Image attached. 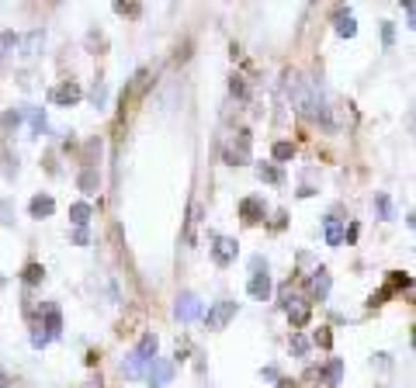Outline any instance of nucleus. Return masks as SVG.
<instances>
[{
  "label": "nucleus",
  "mask_w": 416,
  "mask_h": 388,
  "mask_svg": "<svg viewBox=\"0 0 416 388\" xmlns=\"http://www.w3.org/2000/svg\"><path fill=\"white\" fill-rule=\"evenodd\" d=\"M285 91H288V101L295 104L299 115H305V118H323V94L316 91V84H309V80L299 77V73H288Z\"/></svg>",
  "instance_id": "1"
},
{
  "label": "nucleus",
  "mask_w": 416,
  "mask_h": 388,
  "mask_svg": "<svg viewBox=\"0 0 416 388\" xmlns=\"http://www.w3.org/2000/svg\"><path fill=\"white\" fill-rule=\"evenodd\" d=\"M156 350H160V340H156V333H142L139 336V343H135V350H132V357L125 360V378H139L146 367H149V360L156 357Z\"/></svg>",
  "instance_id": "2"
},
{
  "label": "nucleus",
  "mask_w": 416,
  "mask_h": 388,
  "mask_svg": "<svg viewBox=\"0 0 416 388\" xmlns=\"http://www.w3.org/2000/svg\"><path fill=\"white\" fill-rule=\"evenodd\" d=\"M250 267H254V274H250V284H247V291H250V298H257V302H267V298H271V274H267V264H264V257H254V260H250Z\"/></svg>",
  "instance_id": "3"
},
{
  "label": "nucleus",
  "mask_w": 416,
  "mask_h": 388,
  "mask_svg": "<svg viewBox=\"0 0 416 388\" xmlns=\"http://www.w3.org/2000/svg\"><path fill=\"white\" fill-rule=\"evenodd\" d=\"M236 312H240V302H233V298H223V302H216L212 308H208V315H205V326H208V329H226V322H229Z\"/></svg>",
  "instance_id": "4"
},
{
  "label": "nucleus",
  "mask_w": 416,
  "mask_h": 388,
  "mask_svg": "<svg viewBox=\"0 0 416 388\" xmlns=\"http://www.w3.org/2000/svg\"><path fill=\"white\" fill-rule=\"evenodd\" d=\"M212 260L219 264V267H229L233 260H236V253H240V246H236V239H229V236H212Z\"/></svg>",
  "instance_id": "5"
},
{
  "label": "nucleus",
  "mask_w": 416,
  "mask_h": 388,
  "mask_svg": "<svg viewBox=\"0 0 416 388\" xmlns=\"http://www.w3.org/2000/svg\"><path fill=\"white\" fill-rule=\"evenodd\" d=\"M80 98H84V91H80V84H77V80H63V84H59V87H53V94H49V101H53V104H59V108H73Z\"/></svg>",
  "instance_id": "6"
},
{
  "label": "nucleus",
  "mask_w": 416,
  "mask_h": 388,
  "mask_svg": "<svg viewBox=\"0 0 416 388\" xmlns=\"http://www.w3.org/2000/svg\"><path fill=\"white\" fill-rule=\"evenodd\" d=\"M173 315H177L180 322H194V319L201 315L198 295H194V291H180V295H177V305H173Z\"/></svg>",
  "instance_id": "7"
},
{
  "label": "nucleus",
  "mask_w": 416,
  "mask_h": 388,
  "mask_svg": "<svg viewBox=\"0 0 416 388\" xmlns=\"http://www.w3.org/2000/svg\"><path fill=\"white\" fill-rule=\"evenodd\" d=\"M226 163H233V167L250 163V132H247V129H240V132H236V142L226 149Z\"/></svg>",
  "instance_id": "8"
},
{
  "label": "nucleus",
  "mask_w": 416,
  "mask_h": 388,
  "mask_svg": "<svg viewBox=\"0 0 416 388\" xmlns=\"http://www.w3.org/2000/svg\"><path fill=\"white\" fill-rule=\"evenodd\" d=\"M264 215H267V205H264V198L250 194V198H243V201H240V219H243L247 225H257V222H264Z\"/></svg>",
  "instance_id": "9"
},
{
  "label": "nucleus",
  "mask_w": 416,
  "mask_h": 388,
  "mask_svg": "<svg viewBox=\"0 0 416 388\" xmlns=\"http://www.w3.org/2000/svg\"><path fill=\"white\" fill-rule=\"evenodd\" d=\"M146 381H149L153 388H160V385H170V381H173V364H170V360H160V357H153V360H149V367H146Z\"/></svg>",
  "instance_id": "10"
},
{
  "label": "nucleus",
  "mask_w": 416,
  "mask_h": 388,
  "mask_svg": "<svg viewBox=\"0 0 416 388\" xmlns=\"http://www.w3.org/2000/svg\"><path fill=\"white\" fill-rule=\"evenodd\" d=\"M285 312H288L292 329H302V326H309V319H312V308H309V302H302V298H292V302L285 305Z\"/></svg>",
  "instance_id": "11"
},
{
  "label": "nucleus",
  "mask_w": 416,
  "mask_h": 388,
  "mask_svg": "<svg viewBox=\"0 0 416 388\" xmlns=\"http://www.w3.org/2000/svg\"><path fill=\"white\" fill-rule=\"evenodd\" d=\"M333 28H337L340 39H354V35H357V21H354L350 8H337V15H333Z\"/></svg>",
  "instance_id": "12"
},
{
  "label": "nucleus",
  "mask_w": 416,
  "mask_h": 388,
  "mask_svg": "<svg viewBox=\"0 0 416 388\" xmlns=\"http://www.w3.org/2000/svg\"><path fill=\"white\" fill-rule=\"evenodd\" d=\"M330 284H333L330 270H326V267H319V270L309 277V291H312V298H319V302H323V298L330 295Z\"/></svg>",
  "instance_id": "13"
},
{
  "label": "nucleus",
  "mask_w": 416,
  "mask_h": 388,
  "mask_svg": "<svg viewBox=\"0 0 416 388\" xmlns=\"http://www.w3.org/2000/svg\"><path fill=\"white\" fill-rule=\"evenodd\" d=\"M46 336L49 340H59V333H63V312L56 308V305H46Z\"/></svg>",
  "instance_id": "14"
},
{
  "label": "nucleus",
  "mask_w": 416,
  "mask_h": 388,
  "mask_svg": "<svg viewBox=\"0 0 416 388\" xmlns=\"http://www.w3.org/2000/svg\"><path fill=\"white\" fill-rule=\"evenodd\" d=\"M28 212H32V219H49V215L56 212V201H53L49 194H35L32 205H28Z\"/></svg>",
  "instance_id": "15"
},
{
  "label": "nucleus",
  "mask_w": 416,
  "mask_h": 388,
  "mask_svg": "<svg viewBox=\"0 0 416 388\" xmlns=\"http://www.w3.org/2000/svg\"><path fill=\"white\" fill-rule=\"evenodd\" d=\"M323 236H326L330 246H340V243H343V222H340L337 215H330V219L323 222Z\"/></svg>",
  "instance_id": "16"
},
{
  "label": "nucleus",
  "mask_w": 416,
  "mask_h": 388,
  "mask_svg": "<svg viewBox=\"0 0 416 388\" xmlns=\"http://www.w3.org/2000/svg\"><path fill=\"white\" fill-rule=\"evenodd\" d=\"M15 49H21V35L4 32V35H0V66H4V63L15 56Z\"/></svg>",
  "instance_id": "17"
},
{
  "label": "nucleus",
  "mask_w": 416,
  "mask_h": 388,
  "mask_svg": "<svg viewBox=\"0 0 416 388\" xmlns=\"http://www.w3.org/2000/svg\"><path fill=\"white\" fill-rule=\"evenodd\" d=\"M91 205L87 201H77V205H70V222L77 225V229H87V222H91Z\"/></svg>",
  "instance_id": "18"
},
{
  "label": "nucleus",
  "mask_w": 416,
  "mask_h": 388,
  "mask_svg": "<svg viewBox=\"0 0 416 388\" xmlns=\"http://www.w3.org/2000/svg\"><path fill=\"white\" fill-rule=\"evenodd\" d=\"M97 184H101L97 170H94V167H84V174L77 177V187H80L84 194H94V191H97Z\"/></svg>",
  "instance_id": "19"
},
{
  "label": "nucleus",
  "mask_w": 416,
  "mask_h": 388,
  "mask_svg": "<svg viewBox=\"0 0 416 388\" xmlns=\"http://www.w3.org/2000/svg\"><path fill=\"white\" fill-rule=\"evenodd\" d=\"M385 288L395 295V291H402V288H413V277H409L406 270H388V281H385Z\"/></svg>",
  "instance_id": "20"
},
{
  "label": "nucleus",
  "mask_w": 416,
  "mask_h": 388,
  "mask_svg": "<svg viewBox=\"0 0 416 388\" xmlns=\"http://www.w3.org/2000/svg\"><path fill=\"white\" fill-rule=\"evenodd\" d=\"M42 277H46V267H42V264H28V267L21 270V281H25L28 288H35V284H42Z\"/></svg>",
  "instance_id": "21"
},
{
  "label": "nucleus",
  "mask_w": 416,
  "mask_h": 388,
  "mask_svg": "<svg viewBox=\"0 0 416 388\" xmlns=\"http://www.w3.org/2000/svg\"><path fill=\"white\" fill-rule=\"evenodd\" d=\"M323 371H326V385H340V378H343V360H340V357H333Z\"/></svg>",
  "instance_id": "22"
},
{
  "label": "nucleus",
  "mask_w": 416,
  "mask_h": 388,
  "mask_svg": "<svg viewBox=\"0 0 416 388\" xmlns=\"http://www.w3.org/2000/svg\"><path fill=\"white\" fill-rule=\"evenodd\" d=\"M87 98H91V104H94V108H104V101H108V87H104V80H97V84L91 87V94H87Z\"/></svg>",
  "instance_id": "23"
},
{
  "label": "nucleus",
  "mask_w": 416,
  "mask_h": 388,
  "mask_svg": "<svg viewBox=\"0 0 416 388\" xmlns=\"http://www.w3.org/2000/svg\"><path fill=\"white\" fill-rule=\"evenodd\" d=\"M257 177L267 181V184H278V181H281V170L271 167V163H257Z\"/></svg>",
  "instance_id": "24"
},
{
  "label": "nucleus",
  "mask_w": 416,
  "mask_h": 388,
  "mask_svg": "<svg viewBox=\"0 0 416 388\" xmlns=\"http://www.w3.org/2000/svg\"><path fill=\"white\" fill-rule=\"evenodd\" d=\"M42 39H46L42 32H32V35L25 39V53H21V56H28V59H32V56H39V46H42Z\"/></svg>",
  "instance_id": "25"
},
{
  "label": "nucleus",
  "mask_w": 416,
  "mask_h": 388,
  "mask_svg": "<svg viewBox=\"0 0 416 388\" xmlns=\"http://www.w3.org/2000/svg\"><path fill=\"white\" fill-rule=\"evenodd\" d=\"M375 205H378V215H381L385 222H388V219H395V208H392V198H388V194H378V198H375Z\"/></svg>",
  "instance_id": "26"
},
{
  "label": "nucleus",
  "mask_w": 416,
  "mask_h": 388,
  "mask_svg": "<svg viewBox=\"0 0 416 388\" xmlns=\"http://www.w3.org/2000/svg\"><path fill=\"white\" fill-rule=\"evenodd\" d=\"M271 153H274V160H278V163H285V160H292V156H295V146H292V142H274V149H271Z\"/></svg>",
  "instance_id": "27"
},
{
  "label": "nucleus",
  "mask_w": 416,
  "mask_h": 388,
  "mask_svg": "<svg viewBox=\"0 0 416 388\" xmlns=\"http://www.w3.org/2000/svg\"><path fill=\"white\" fill-rule=\"evenodd\" d=\"M312 343H316V347H323V350H330V347H333V333H330L326 326H319V329L312 333Z\"/></svg>",
  "instance_id": "28"
},
{
  "label": "nucleus",
  "mask_w": 416,
  "mask_h": 388,
  "mask_svg": "<svg viewBox=\"0 0 416 388\" xmlns=\"http://www.w3.org/2000/svg\"><path fill=\"white\" fill-rule=\"evenodd\" d=\"M115 15H122V18H139V15H142V4H115Z\"/></svg>",
  "instance_id": "29"
},
{
  "label": "nucleus",
  "mask_w": 416,
  "mask_h": 388,
  "mask_svg": "<svg viewBox=\"0 0 416 388\" xmlns=\"http://www.w3.org/2000/svg\"><path fill=\"white\" fill-rule=\"evenodd\" d=\"M46 343H49V336H46L42 322H35V326H32V347H35V350H42Z\"/></svg>",
  "instance_id": "30"
},
{
  "label": "nucleus",
  "mask_w": 416,
  "mask_h": 388,
  "mask_svg": "<svg viewBox=\"0 0 416 388\" xmlns=\"http://www.w3.org/2000/svg\"><path fill=\"white\" fill-rule=\"evenodd\" d=\"M305 350H309V340H305L302 333H292V353H295V357H305Z\"/></svg>",
  "instance_id": "31"
},
{
  "label": "nucleus",
  "mask_w": 416,
  "mask_h": 388,
  "mask_svg": "<svg viewBox=\"0 0 416 388\" xmlns=\"http://www.w3.org/2000/svg\"><path fill=\"white\" fill-rule=\"evenodd\" d=\"M21 118H25V111H8L4 118H0V125H4V129L11 132V129H18V125H21Z\"/></svg>",
  "instance_id": "32"
},
{
  "label": "nucleus",
  "mask_w": 416,
  "mask_h": 388,
  "mask_svg": "<svg viewBox=\"0 0 416 388\" xmlns=\"http://www.w3.org/2000/svg\"><path fill=\"white\" fill-rule=\"evenodd\" d=\"M392 42H395V25H392V21H381V46L392 49Z\"/></svg>",
  "instance_id": "33"
},
{
  "label": "nucleus",
  "mask_w": 416,
  "mask_h": 388,
  "mask_svg": "<svg viewBox=\"0 0 416 388\" xmlns=\"http://www.w3.org/2000/svg\"><path fill=\"white\" fill-rule=\"evenodd\" d=\"M194 225H198V205H191V212H187V229H184V239H187V243L194 239Z\"/></svg>",
  "instance_id": "34"
},
{
  "label": "nucleus",
  "mask_w": 416,
  "mask_h": 388,
  "mask_svg": "<svg viewBox=\"0 0 416 388\" xmlns=\"http://www.w3.org/2000/svg\"><path fill=\"white\" fill-rule=\"evenodd\" d=\"M305 381H319V385H326V371H323V367H309V371H305Z\"/></svg>",
  "instance_id": "35"
},
{
  "label": "nucleus",
  "mask_w": 416,
  "mask_h": 388,
  "mask_svg": "<svg viewBox=\"0 0 416 388\" xmlns=\"http://www.w3.org/2000/svg\"><path fill=\"white\" fill-rule=\"evenodd\" d=\"M402 11H406V21H409V28L416 25V4L413 0H402Z\"/></svg>",
  "instance_id": "36"
},
{
  "label": "nucleus",
  "mask_w": 416,
  "mask_h": 388,
  "mask_svg": "<svg viewBox=\"0 0 416 388\" xmlns=\"http://www.w3.org/2000/svg\"><path fill=\"white\" fill-rule=\"evenodd\" d=\"M229 91H233L236 98H247V84H243L240 77H233V80H229Z\"/></svg>",
  "instance_id": "37"
},
{
  "label": "nucleus",
  "mask_w": 416,
  "mask_h": 388,
  "mask_svg": "<svg viewBox=\"0 0 416 388\" xmlns=\"http://www.w3.org/2000/svg\"><path fill=\"white\" fill-rule=\"evenodd\" d=\"M87 239H91L87 229H77V232H73V243H77V246H87Z\"/></svg>",
  "instance_id": "38"
},
{
  "label": "nucleus",
  "mask_w": 416,
  "mask_h": 388,
  "mask_svg": "<svg viewBox=\"0 0 416 388\" xmlns=\"http://www.w3.org/2000/svg\"><path fill=\"white\" fill-rule=\"evenodd\" d=\"M274 388H302V385H295V381H288V378H278V385Z\"/></svg>",
  "instance_id": "39"
}]
</instances>
